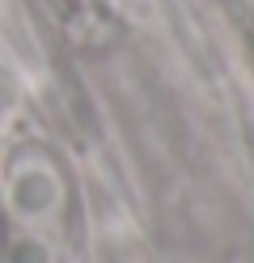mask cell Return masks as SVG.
<instances>
[{"instance_id": "obj_1", "label": "cell", "mask_w": 254, "mask_h": 263, "mask_svg": "<svg viewBox=\"0 0 254 263\" xmlns=\"http://www.w3.org/2000/svg\"><path fill=\"white\" fill-rule=\"evenodd\" d=\"M60 178L55 170L38 157H26L13 166V183H9V208L22 221H47L60 212Z\"/></svg>"}]
</instances>
